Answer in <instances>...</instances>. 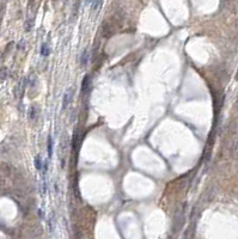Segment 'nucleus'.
Here are the masks:
<instances>
[{
	"mask_svg": "<svg viewBox=\"0 0 238 239\" xmlns=\"http://www.w3.org/2000/svg\"><path fill=\"white\" fill-rule=\"evenodd\" d=\"M34 163H35V168H36V170H37V171H41V170H42V159H41V156L37 154V156L35 157Z\"/></svg>",
	"mask_w": 238,
	"mask_h": 239,
	"instance_id": "obj_3",
	"label": "nucleus"
},
{
	"mask_svg": "<svg viewBox=\"0 0 238 239\" xmlns=\"http://www.w3.org/2000/svg\"><path fill=\"white\" fill-rule=\"evenodd\" d=\"M89 84H90V77L89 75H85V78L83 80V84H81V92L85 93L89 89Z\"/></svg>",
	"mask_w": 238,
	"mask_h": 239,
	"instance_id": "obj_2",
	"label": "nucleus"
},
{
	"mask_svg": "<svg viewBox=\"0 0 238 239\" xmlns=\"http://www.w3.org/2000/svg\"><path fill=\"white\" fill-rule=\"evenodd\" d=\"M30 120H35L36 117V110H35V107H31L30 108Z\"/></svg>",
	"mask_w": 238,
	"mask_h": 239,
	"instance_id": "obj_8",
	"label": "nucleus"
},
{
	"mask_svg": "<svg viewBox=\"0 0 238 239\" xmlns=\"http://www.w3.org/2000/svg\"><path fill=\"white\" fill-rule=\"evenodd\" d=\"M71 92H72V90H71V89H68V90L66 91V93L64 95V99H62V109H66V108L68 107V104H70V100H71V98H72Z\"/></svg>",
	"mask_w": 238,
	"mask_h": 239,
	"instance_id": "obj_1",
	"label": "nucleus"
},
{
	"mask_svg": "<svg viewBox=\"0 0 238 239\" xmlns=\"http://www.w3.org/2000/svg\"><path fill=\"white\" fill-rule=\"evenodd\" d=\"M236 80H238V71H237V74H236Z\"/></svg>",
	"mask_w": 238,
	"mask_h": 239,
	"instance_id": "obj_9",
	"label": "nucleus"
},
{
	"mask_svg": "<svg viewBox=\"0 0 238 239\" xmlns=\"http://www.w3.org/2000/svg\"><path fill=\"white\" fill-rule=\"evenodd\" d=\"M90 4H91V7H92L95 11H96V10H98L99 7H101V6L103 5V3H102V1H91Z\"/></svg>",
	"mask_w": 238,
	"mask_h": 239,
	"instance_id": "obj_7",
	"label": "nucleus"
},
{
	"mask_svg": "<svg viewBox=\"0 0 238 239\" xmlns=\"http://www.w3.org/2000/svg\"><path fill=\"white\" fill-rule=\"evenodd\" d=\"M53 154V141H52V136H48V156L49 158H52Z\"/></svg>",
	"mask_w": 238,
	"mask_h": 239,
	"instance_id": "obj_5",
	"label": "nucleus"
},
{
	"mask_svg": "<svg viewBox=\"0 0 238 239\" xmlns=\"http://www.w3.org/2000/svg\"><path fill=\"white\" fill-rule=\"evenodd\" d=\"M87 60H89V54H87V50H85L84 54L81 55V60H80V65L81 66H86Z\"/></svg>",
	"mask_w": 238,
	"mask_h": 239,
	"instance_id": "obj_6",
	"label": "nucleus"
},
{
	"mask_svg": "<svg viewBox=\"0 0 238 239\" xmlns=\"http://www.w3.org/2000/svg\"><path fill=\"white\" fill-rule=\"evenodd\" d=\"M49 53H51V49H49L48 44H47V43H43L42 47H41V55H42V56H48Z\"/></svg>",
	"mask_w": 238,
	"mask_h": 239,
	"instance_id": "obj_4",
	"label": "nucleus"
}]
</instances>
